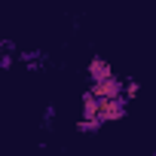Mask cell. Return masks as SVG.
<instances>
[{"mask_svg": "<svg viewBox=\"0 0 156 156\" xmlns=\"http://www.w3.org/2000/svg\"><path fill=\"white\" fill-rule=\"evenodd\" d=\"M129 113V101L119 95V98H110V101H101V110H98V119L101 122H119L122 116Z\"/></svg>", "mask_w": 156, "mask_h": 156, "instance_id": "cell-1", "label": "cell"}, {"mask_svg": "<svg viewBox=\"0 0 156 156\" xmlns=\"http://www.w3.org/2000/svg\"><path fill=\"white\" fill-rule=\"evenodd\" d=\"M95 98H101V101H110V98H119L122 95V80L113 73V76H107V80H101V83H92V89H89Z\"/></svg>", "mask_w": 156, "mask_h": 156, "instance_id": "cell-2", "label": "cell"}, {"mask_svg": "<svg viewBox=\"0 0 156 156\" xmlns=\"http://www.w3.org/2000/svg\"><path fill=\"white\" fill-rule=\"evenodd\" d=\"M86 73H89V83H101V80H107V76H113V67L104 61V58H92L89 61V67H86Z\"/></svg>", "mask_w": 156, "mask_h": 156, "instance_id": "cell-3", "label": "cell"}, {"mask_svg": "<svg viewBox=\"0 0 156 156\" xmlns=\"http://www.w3.org/2000/svg\"><path fill=\"white\" fill-rule=\"evenodd\" d=\"M19 58L28 64V70H40L46 64V49H25V52H19Z\"/></svg>", "mask_w": 156, "mask_h": 156, "instance_id": "cell-4", "label": "cell"}, {"mask_svg": "<svg viewBox=\"0 0 156 156\" xmlns=\"http://www.w3.org/2000/svg\"><path fill=\"white\" fill-rule=\"evenodd\" d=\"M98 110H101V98L86 92L83 95V119H98Z\"/></svg>", "mask_w": 156, "mask_h": 156, "instance_id": "cell-5", "label": "cell"}, {"mask_svg": "<svg viewBox=\"0 0 156 156\" xmlns=\"http://www.w3.org/2000/svg\"><path fill=\"white\" fill-rule=\"evenodd\" d=\"M101 129H104L101 119H80V122H76V132H80V135H95Z\"/></svg>", "mask_w": 156, "mask_h": 156, "instance_id": "cell-6", "label": "cell"}, {"mask_svg": "<svg viewBox=\"0 0 156 156\" xmlns=\"http://www.w3.org/2000/svg\"><path fill=\"white\" fill-rule=\"evenodd\" d=\"M138 92H141L138 80H122V98H126V101H132V98H135Z\"/></svg>", "mask_w": 156, "mask_h": 156, "instance_id": "cell-7", "label": "cell"}, {"mask_svg": "<svg viewBox=\"0 0 156 156\" xmlns=\"http://www.w3.org/2000/svg\"><path fill=\"white\" fill-rule=\"evenodd\" d=\"M52 119H55V104H46V110H43V129H49Z\"/></svg>", "mask_w": 156, "mask_h": 156, "instance_id": "cell-8", "label": "cell"}, {"mask_svg": "<svg viewBox=\"0 0 156 156\" xmlns=\"http://www.w3.org/2000/svg\"><path fill=\"white\" fill-rule=\"evenodd\" d=\"M16 55H19V52H3V55H0V67L9 70V67H12V61H16Z\"/></svg>", "mask_w": 156, "mask_h": 156, "instance_id": "cell-9", "label": "cell"}, {"mask_svg": "<svg viewBox=\"0 0 156 156\" xmlns=\"http://www.w3.org/2000/svg\"><path fill=\"white\" fill-rule=\"evenodd\" d=\"M153 156H156V153H153Z\"/></svg>", "mask_w": 156, "mask_h": 156, "instance_id": "cell-10", "label": "cell"}]
</instances>
